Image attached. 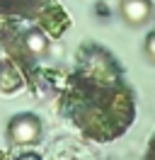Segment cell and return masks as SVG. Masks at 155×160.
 Segmentation results:
<instances>
[{
	"label": "cell",
	"instance_id": "obj_9",
	"mask_svg": "<svg viewBox=\"0 0 155 160\" xmlns=\"http://www.w3.org/2000/svg\"><path fill=\"white\" fill-rule=\"evenodd\" d=\"M5 56H8V53H5V49H2V44H0V63L5 61Z\"/></svg>",
	"mask_w": 155,
	"mask_h": 160
},
{
	"label": "cell",
	"instance_id": "obj_5",
	"mask_svg": "<svg viewBox=\"0 0 155 160\" xmlns=\"http://www.w3.org/2000/svg\"><path fill=\"white\" fill-rule=\"evenodd\" d=\"M119 12H121V17L128 24L141 27V24H145V22L150 20L153 5H150V0H121L119 2Z\"/></svg>",
	"mask_w": 155,
	"mask_h": 160
},
{
	"label": "cell",
	"instance_id": "obj_6",
	"mask_svg": "<svg viewBox=\"0 0 155 160\" xmlns=\"http://www.w3.org/2000/svg\"><path fill=\"white\" fill-rule=\"evenodd\" d=\"M145 56H148V58L155 63V29L150 32L148 37H145Z\"/></svg>",
	"mask_w": 155,
	"mask_h": 160
},
{
	"label": "cell",
	"instance_id": "obj_3",
	"mask_svg": "<svg viewBox=\"0 0 155 160\" xmlns=\"http://www.w3.org/2000/svg\"><path fill=\"white\" fill-rule=\"evenodd\" d=\"M8 141L12 146H37L41 141V119L32 112L15 114L8 121Z\"/></svg>",
	"mask_w": 155,
	"mask_h": 160
},
{
	"label": "cell",
	"instance_id": "obj_7",
	"mask_svg": "<svg viewBox=\"0 0 155 160\" xmlns=\"http://www.w3.org/2000/svg\"><path fill=\"white\" fill-rule=\"evenodd\" d=\"M143 160H155V133H153V138H150V143H148V148H145Z\"/></svg>",
	"mask_w": 155,
	"mask_h": 160
},
{
	"label": "cell",
	"instance_id": "obj_8",
	"mask_svg": "<svg viewBox=\"0 0 155 160\" xmlns=\"http://www.w3.org/2000/svg\"><path fill=\"white\" fill-rule=\"evenodd\" d=\"M15 160H41V158H39L37 153H22V155H17Z\"/></svg>",
	"mask_w": 155,
	"mask_h": 160
},
{
	"label": "cell",
	"instance_id": "obj_1",
	"mask_svg": "<svg viewBox=\"0 0 155 160\" xmlns=\"http://www.w3.org/2000/svg\"><path fill=\"white\" fill-rule=\"evenodd\" d=\"M58 109L85 138L109 143L124 136L136 119V95L114 53L97 41L80 44L66 78Z\"/></svg>",
	"mask_w": 155,
	"mask_h": 160
},
{
	"label": "cell",
	"instance_id": "obj_2",
	"mask_svg": "<svg viewBox=\"0 0 155 160\" xmlns=\"http://www.w3.org/2000/svg\"><path fill=\"white\" fill-rule=\"evenodd\" d=\"M0 17L37 24L51 39H58L70 27L68 12L56 0H0Z\"/></svg>",
	"mask_w": 155,
	"mask_h": 160
},
{
	"label": "cell",
	"instance_id": "obj_4",
	"mask_svg": "<svg viewBox=\"0 0 155 160\" xmlns=\"http://www.w3.org/2000/svg\"><path fill=\"white\" fill-rule=\"evenodd\" d=\"M22 44H24V49H27L29 56L34 61H39V58L46 56L51 37H48L41 27H37V24H27V27L22 29Z\"/></svg>",
	"mask_w": 155,
	"mask_h": 160
}]
</instances>
